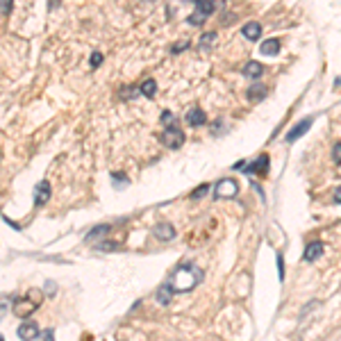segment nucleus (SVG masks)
<instances>
[{"label":"nucleus","mask_w":341,"mask_h":341,"mask_svg":"<svg viewBox=\"0 0 341 341\" xmlns=\"http://www.w3.org/2000/svg\"><path fill=\"white\" fill-rule=\"evenodd\" d=\"M203 277H205L203 268L191 262H184L175 268L173 275L168 277V284H171V289H173L175 293H187V291H191V289H196L198 284L203 282Z\"/></svg>","instance_id":"nucleus-1"},{"label":"nucleus","mask_w":341,"mask_h":341,"mask_svg":"<svg viewBox=\"0 0 341 341\" xmlns=\"http://www.w3.org/2000/svg\"><path fill=\"white\" fill-rule=\"evenodd\" d=\"M41 300H44V298H41L39 289H30L23 298H14V314L16 316H23V318L30 316L32 311L41 305Z\"/></svg>","instance_id":"nucleus-2"},{"label":"nucleus","mask_w":341,"mask_h":341,"mask_svg":"<svg viewBox=\"0 0 341 341\" xmlns=\"http://www.w3.org/2000/svg\"><path fill=\"white\" fill-rule=\"evenodd\" d=\"M184 132L180 128H166L162 134H159V141H162L166 148H171V150H178V148H182L184 146Z\"/></svg>","instance_id":"nucleus-3"},{"label":"nucleus","mask_w":341,"mask_h":341,"mask_svg":"<svg viewBox=\"0 0 341 341\" xmlns=\"http://www.w3.org/2000/svg\"><path fill=\"white\" fill-rule=\"evenodd\" d=\"M239 193V184L234 182V180H218L216 184H214V196L216 198H234Z\"/></svg>","instance_id":"nucleus-4"},{"label":"nucleus","mask_w":341,"mask_h":341,"mask_svg":"<svg viewBox=\"0 0 341 341\" xmlns=\"http://www.w3.org/2000/svg\"><path fill=\"white\" fill-rule=\"evenodd\" d=\"M16 334H19L21 341H35L39 336V325L35 321H23L16 330Z\"/></svg>","instance_id":"nucleus-5"},{"label":"nucleus","mask_w":341,"mask_h":341,"mask_svg":"<svg viewBox=\"0 0 341 341\" xmlns=\"http://www.w3.org/2000/svg\"><path fill=\"white\" fill-rule=\"evenodd\" d=\"M239 166H243L246 171L243 173H257V175H266V171H268V157L266 155H259L255 162H250V164H239Z\"/></svg>","instance_id":"nucleus-6"},{"label":"nucleus","mask_w":341,"mask_h":341,"mask_svg":"<svg viewBox=\"0 0 341 341\" xmlns=\"http://www.w3.org/2000/svg\"><path fill=\"white\" fill-rule=\"evenodd\" d=\"M309 128H311V116H307V119H302L300 123H296L291 130H289V132H287V141H289V144H293V141H296L298 137H302V134H305Z\"/></svg>","instance_id":"nucleus-7"},{"label":"nucleus","mask_w":341,"mask_h":341,"mask_svg":"<svg viewBox=\"0 0 341 341\" xmlns=\"http://www.w3.org/2000/svg\"><path fill=\"white\" fill-rule=\"evenodd\" d=\"M184 121H187V125H191V128H200V125L207 123V116H205V112L200 107H193L187 112Z\"/></svg>","instance_id":"nucleus-8"},{"label":"nucleus","mask_w":341,"mask_h":341,"mask_svg":"<svg viewBox=\"0 0 341 341\" xmlns=\"http://www.w3.org/2000/svg\"><path fill=\"white\" fill-rule=\"evenodd\" d=\"M321 255H323V243L321 241H309L305 248V252H302V259H305V262H316Z\"/></svg>","instance_id":"nucleus-9"},{"label":"nucleus","mask_w":341,"mask_h":341,"mask_svg":"<svg viewBox=\"0 0 341 341\" xmlns=\"http://www.w3.org/2000/svg\"><path fill=\"white\" fill-rule=\"evenodd\" d=\"M48 198H50V184L44 180V182H39L35 187V205L37 207H44L48 203Z\"/></svg>","instance_id":"nucleus-10"},{"label":"nucleus","mask_w":341,"mask_h":341,"mask_svg":"<svg viewBox=\"0 0 341 341\" xmlns=\"http://www.w3.org/2000/svg\"><path fill=\"white\" fill-rule=\"evenodd\" d=\"M175 237V227L171 225V223H159V225H155V239H159V241H168V239Z\"/></svg>","instance_id":"nucleus-11"},{"label":"nucleus","mask_w":341,"mask_h":341,"mask_svg":"<svg viewBox=\"0 0 341 341\" xmlns=\"http://www.w3.org/2000/svg\"><path fill=\"white\" fill-rule=\"evenodd\" d=\"M221 5H223V0H196V10L203 12L205 16L214 14V12H216Z\"/></svg>","instance_id":"nucleus-12"},{"label":"nucleus","mask_w":341,"mask_h":341,"mask_svg":"<svg viewBox=\"0 0 341 341\" xmlns=\"http://www.w3.org/2000/svg\"><path fill=\"white\" fill-rule=\"evenodd\" d=\"M262 73H264L262 62L250 60V62H246V66H243V75H246V78H250V80H257Z\"/></svg>","instance_id":"nucleus-13"},{"label":"nucleus","mask_w":341,"mask_h":341,"mask_svg":"<svg viewBox=\"0 0 341 341\" xmlns=\"http://www.w3.org/2000/svg\"><path fill=\"white\" fill-rule=\"evenodd\" d=\"M241 32H243V37H246V39L257 41L259 37H262V25L255 23V21H250V23H246V25L241 28Z\"/></svg>","instance_id":"nucleus-14"},{"label":"nucleus","mask_w":341,"mask_h":341,"mask_svg":"<svg viewBox=\"0 0 341 341\" xmlns=\"http://www.w3.org/2000/svg\"><path fill=\"white\" fill-rule=\"evenodd\" d=\"M259 53L266 55V57L277 55V53H280V41H277V39H266L262 46H259Z\"/></svg>","instance_id":"nucleus-15"},{"label":"nucleus","mask_w":341,"mask_h":341,"mask_svg":"<svg viewBox=\"0 0 341 341\" xmlns=\"http://www.w3.org/2000/svg\"><path fill=\"white\" fill-rule=\"evenodd\" d=\"M246 96H248L250 100H259V98H264V96H266V87H264L262 82H255L250 89H248Z\"/></svg>","instance_id":"nucleus-16"},{"label":"nucleus","mask_w":341,"mask_h":341,"mask_svg":"<svg viewBox=\"0 0 341 341\" xmlns=\"http://www.w3.org/2000/svg\"><path fill=\"white\" fill-rule=\"evenodd\" d=\"M157 298L159 302H162V305H168V302H171V298H173V289H171V284H164V287H159V291H157Z\"/></svg>","instance_id":"nucleus-17"},{"label":"nucleus","mask_w":341,"mask_h":341,"mask_svg":"<svg viewBox=\"0 0 341 341\" xmlns=\"http://www.w3.org/2000/svg\"><path fill=\"white\" fill-rule=\"evenodd\" d=\"M141 94L146 96V98H155V91H157V84H155V80H144L141 82Z\"/></svg>","instance_id":"nucleus-18"},{"label":"nucleus","mask_w":341,"mask_h":341,"mask_svg":"<svg viewBox=\"0 0 341 341\" xmlns=\"http://www.w3.org/2000/svg\"><path fill=\"white\" fill-rule=\"evenodd\" d=\"M109 232V225H98V227H94V230H91L89 234H87V237H84V241L87 243H91L94 241V239H98V237H105V234Z\"/></svg>","instance_id":"nucleus-19"},{"label":"nucleus","mask_w":341,"mask_h":341,"mask_svg":"<svg viewBox=\"0 0 341 341\" xmlns=\"http://www.w3.org/2000/svg\"><path fill=\"white\" fill-rule=\"evenodd\" d=\"M214 41H216V32H205L200 37V48H212Z\"/></svg>","instance_id":"nucleus-20"},{"label":"nucleus","mask_w":341,"mask_h":341,"mask_svg":"<svg viewBox=\"0 0 341 341\" xmlns=\"http://www.w3.org/2000/svg\"><path fill=\"white\" fill-rule=\"evenodd\" d=\"M205 21H207V16H205L203 12H198V10H196V12H193V14L187 19V23H189V25H203Z\"/></svg>","instance_id":"nucleus-21"},{"label":"nucleus","mask_w":341,"mask_h":341,"mask_svg":"<svg viewBox=\"0 0 341 341\" xmlns=\"http://www.w3.org/2000/svg\"><path fill=\"white\" fill-rule=\"evenodd\" d=\"M137 94H141V89H132V87H125V89H121L119 91V96L123 100H132V98H137Z\"/></svg>","instance_id":"nucleus-22"},{"label":"nucleus","mask_w":341,"mask_h":341,"mask_svg":"<svg viewBox=\"0 0 341 341\" xmlns=\"http://www.w3.org/2000/svg\"><path fill=\"white\" fill-rule=\"evenodd\" d=\"M162 125L164 128H175V116L168 112V109L166 112H162Z\"/></svg>","instance_id":"nucleus-23"},{"label":"nucleus","mask_w":341,"mask_h":341,"mask_svg":"<svg viewBox=\"0 0 341 341\" xmlns=\"http://www.w3.org/2000/svg\"><path fill=\"white\" fill-rule=\"evenodd\" d=\"M209 189H212V187H209V184H200V187H198L196 191L191 193V200H198V198H203L205 193H209Z\"/></svg>","instance_id":"nucleus-24"},{"label":"nucleus","mask_w":341,"mask_h":341,"mask_svg":"<svg viewBox=\"0 0 341 341\" xmlns=\"http://www.w3.org/2000/svg\"><path fill=\"white\" fill-rule=\"evenodd\" d=\"M96 250H119V243L116 241H100V246Z\"/></svg>","instance_id":"nucleus-25"},{"label":"nucleus","mask_w":341,"mask_h":341,"mask_svg":"<svg viewBox=\"0 0 341 341\" xmlns=\"http://www.w3.org/2000/svg\"><path fill=\"white\" fill-rule=\"evenodd\" d=\"M100 64H103V53H98V50H96V53L91 55V69H98Z\"/></svg>","instance_id":"nucleus-26"},{"label":"nucleus","mask_w":341,"mask_h":341,"mask_svg":"<svg viewBox=\"0 0 341 341\" xmlns=\"http://www.w3.org/2000/svg\"><path fill=\"white\" fill-rule=\"evenodd\" d=\"M332 157H334V162L341 166V144H334V148H332Z\"/></svg>","instance_id":"nucleus-27"},{"label":"nucleus","mask_w":341,"mask_h":341,"mask_svg":"<svg viewBox=\"0 0 341 341\" xmlns=\"http://www.w3.org/2000/svg\"><path fill=\"white\" fill-rule=\"evenodd\" d=\"M277 275H280V280H284V259H282V255H277Z\"/></svg>","instance_id":"nucleus-28"},{"label":"nucleus","mask_w":341,"mask_h":341,"mask_svg":"<svg viewBox=\"0 0 341 341\" xmlns=\"http://www.w3.org/2000/svg\"><path fill=\"white\" fill-rule=\"evenodd\" d=\"M223 125H225V123H223V119H218V121H214V123H212V132H214V134H221V130H223Z\"/></svg>","instance_id":"nucleus-29"},{"label":"nucleus","mask_w":341,"mask_h":341,"mask_svg":"<svg viewBox=\"0 0 341 341\" xmlns=\"http://www.w3.org/2000/svg\"><path fill=\"white\" fill-rule=\"evenodd\" d=\"M12 10V0H3V14H10Z\"/></svg>","instance_id":"nucleus-30"},{"label":"nucleus","mask_w":341,"mask_h":341,"mask_svg":"<svg viewBox=\"0 0 341 341\" xmlns=\"http://www.w3.org/2000/svg\"><path fill=\"white\" fill-rule=\"evenodd\" d=\"M187 46H189L187 41H180V46H175V48H173V53H182V50L187 48Z\"/></svg>","instance_id":"nucleus-31"},{"label":"nucleus","mask_w":341,"mask_h":341,"mask_svg":"<svg viewBox=\"0 0 341 341\" xmlns=\"http://www.w3.org/2000/svg\"><path fill=\"white\" fill-rule=\"evenodd\" d=\"M44 341H55V332H53V330H46V334H44Z\"/></svg>","instance_id":"nucleus-32"},{"label":"nucleus","mask_w":341,"mask_h":341,"mask_svg":"<svg viewBox=\"0 0 341 341\" xmlns=\"http://www.w3.org/2000/svg\"><path fill=\"white\" fill-rule=\"evenodd\" d=\"M334 203L341 205V187H336V191H334Z\"/></svg>","instance_id":"nucleus-33"}]
</instances>
